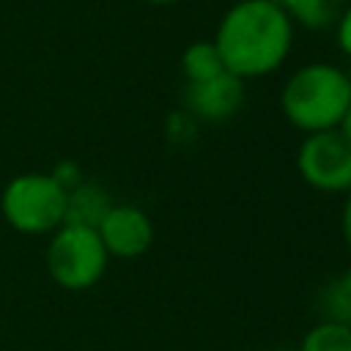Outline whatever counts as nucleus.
<instances>
[{
	"instance_id": "1",
	"label": "nucleus",
	"mask_w": 351,
	"mask_h": 351,
	"mask_svg": "<svg viewBox=\"0 0 351 351\" xmlns=\"http://www.w3.org/2000/svg\"><path fill=\"white\" fill-rule=\"evenodd\" d=\"M211 41L230 74L255 80L285 63L293 44V22L274 0H239L225 11Z\"/></svg>"
},
{
	"instance_id": "2",
	"label": "nucleus",
	"mask_w": 351,
	"mask_h": 351,
	"mask_svg": "<svg viewBox=\"0 0 351 351\" xmlns=\"http://www.w3.org/2000/svg\"><path fill=\"white\" fill-rule=\"evenodd\" d=\"M351 104L348 74L332 63H307L296 69L280 93L282 115L304 134L337 129Z\"/></svg>"
},
{
	"instance_id": "6",
	"label": "nucleus",
	"mask_w": 351,
	"mask_h": 351,
	"mask_svg": "<svg viewBox=\"0 0 351 351\" xmlns=\"http://www.w3.org/2000/svg\"><path fill=\"white\" fill-rule=\"evenodd\" d=\"M96 233L110 258H140L154 244V222L151 217L132 203H112V208L96 225Z\"/></svg>"
},
{
	"instance_id": "20",
	"label": "nucleus",
	"mask_w": 351,
	"mask_h": 351,
	"mask_svg": "<svg viewBox=\"0 0 351 351\" xmlns=\"http://www.w3.org/2000/svg\"><path fill=\"white\" fill-rule=\"evenodd\" d=\"M348 82H351V74H348Z\"/></svg>"
},
{
	"instance_id": "13",
	"label": "nucleus",
	"mask_w": 351,
	"mask_h": 351,
	"mask_svg": "<svg viewBox=\"0 0 351 351\" xmlns=\"http://www.w3.org/2000/svg\"><path fill=\"white\" fill-rule=\"evenodd\" d=\"M195 132H197V123L189 112H173L167 118V137L173 143H189L195 140Z\"/></svg>"
},
{
	"instance_id": "11",
	"label": "nucleus",
	"mask_w": 351,
	"mask_h": 351,
	"mask_svg": "<svg viewBox=\"0 0 351 351\" xmlns=\"http://www.w3.org/2000/svg\"><path fill=\"white\" fill-rule=\"evenodd\" d=\"M181 71H184L186 82H203V80H211L228 69H225L222 55H219L214 41H192L181 52Z\"/></svg>"
},
{
	"instance_id": "10",
	"label": "nucleus",
	"mask_w": 351,
	"mask_h": 351,
	"mask_svg": "<svg viewBox=\"0 0 351 351\" xmlns=\"http://www.w3.org/2000/svg\"><path fill=\"white\" fill-rule=\"evenodd\" d=\"M291 22H299L307 30H324L337 22L343 0H274Z\"/></svg>"
},
{
	"instance_id": "9",
	"label": "nucleus",
	"mask_w": 351,
	"mask_h": 351,
	"mask_svg": "<svg viewBox=\"0 0 351 351\" xmlns=\"http://www.w3.org/2000/svg\"><path fill=\"white\" fill-rule=\"evenodd\" d=\"M315 304H318L321 321L351 326V263L321 285Z\"/></svg>"
},
{
	"instance_id": "5",
	"label": "nucleus",
	"mask_w": 351,
	"mask_h": 351,
	"mask_svg": "<svg viewBox=\"0 0 351 351\" xmlns=\"http://www.w3.org/2000/svg\"><path fill=\"white\" fill-rule=\"evenodd\" d=\"M296 173L318 192L346 195L351 189V143L337 129L304 134L296 151Z\"/></svg>"
},
{
	"instance_id": "12",
	"label": "nucleus",
	"mask_w": 351,
	"mask_h": 351,
	"mask_svg": "<svg viewBox=\"0 0 351 351\" xmlns=\"http://www.w3.org/2000/svg\"><path fill=\"white\" fill-rule=\"evenodd\" d=\"M296 351H351V326L318 321L304 332Z\"/></svg>"
},
{
	"instance_id": "15",
	"label": "nucleus",
	"mask_w": 351,
	"mask_h": 351,
	"mask_svg": "<svg viewBox=\"0 0 351 351\" xmlns=\"http://www.w3.org/2000/svg\"><path fill=\"white\" fill-rule=\"evenodd\" d=\"M335 25H337V47L351 58V5H343Z\"/></svg>"
},
{
	"instance_id": "14",
	"label": "nucleus",
	"mask_w": 351,
	"mask_h": 351,
	"mask_svg": "<svg viewBox=\"0 0 351 351\" xmlns=\"http://www.w3.org/2000/svg\"><path fill=\"white\" fill-rule=\"evenodd\" d=\"M49 176H52V178H55L66 192H69V189H74V186L85 178V176H82V167H80L77 162H71V159L58 162V165L52 167V173H49Z\"/></svg>"
},
{
	"instance_id": "4",
	"label": "nucleus",
	"mask_w": 351,
	"mask_h": 351,
	"mask_svg": "<svg viewBox=\"0 0 351 351\" xmlns=\"http://www.w3.org/2000/svg\"><path fill=\"white\" fill-rule=\"evenodd\" d=\"M44 263L55 285L63 291H88L104 277L110 255L96 228L60 225L49 233Z\"/></svg>"
},
{
	"instance_id": "8",
	"label": "nucleus",
	"mask_w": 351,
	"mask_h": 351,
	"mask_svg": "<svg viewBox=\"0 0 351 351\" xmlns=\"http://www.w3.org/2000/svg\"><path fill=\"white\" fill-rule=\"evenodd\" d=\"M110 208H112L110 192L99 181L82 178L74 189L66 192V217H63V225L96 228Z\"/></svg>"
},
{
	"instance_id": "16",
	"label": "nucleus",
	"mask_w": 351,
	"mask_h": 351,
	"mask_svg": "<svg viewBox=\"0 0 351 351\" xmlns=\"http://www.w3.org/2000/svg\"><path fill=\"white\" fill-rule=\"evenodd\" d=\"M340 233H343V241L351 252V189L346 192V200H343V211H340Z\"/></svg>"
},
{
	"instance_id": "7",
	"label": "nucleus",
	"mask_w": 351,
	"mask_h": 351,
	"mask_svg": "<svg viewBox=\"0 0 351 351\" xmlns=\"http://www.w3.org/2000/svg\"><path fill=\"white\" fill-rule=\"evenodd\" d=\"M186 112L197 121H228L244 101V80L230 71H222L203 82H186Z\"/></svg>"
},
{
	"instance_id": "18",
	"label": "nucleus",
	"mask_w": 351,
	"mask_h": 351,
	"mask_svg": "<svg viewBox=\"0 0 351 351\" xmlns=\"http://www.w3.org/2000/svg\"><path fill=\"white\" fill-rule=\"evenodd\" d=\"M145 3H151V5H170V3H178V0H145Z\"/></svg>"
},
{
	"instance_id": "19",
	"label": "nucleus",
	"mask_w": 351,
	"mask_h": 351,
	"mask_svg": "<svg viewBox=\"0 0 351 351\" xmlns=\"http://www.w3.org/2000/svg\"><path fill=\"white\" fill-rule=\"evenodd\" d=\"M271 351H288V348H271Z\"/></svg>"
},
{
	"instance_id": "3",
	"label": "nucleus",
	"mask_w": 351,
	"mask_h": 351,
	"mask_svg": "<svg viewBox=\"0 0 351 351\" xmlns=\"http://www.w3.org/2000/svg\"><path fill=\"white\" fill-rule=\"evenodd\" d=\"M0 214L16 233H52L66 217V189L49 173H22L3 186Z\"/></svg>"
},
{
	"instance_id": "17",
	"label": "nucleus",
	"mask_w": 351,
	"mask_h": 351,
	"mask_svg": "<svg viewBox=\"0 0 351 351\" xmlns=\"http://www.w3.org/2000/svg\"><path fill=\"white\" fill-rule=\"evenodd\" d=\"M337 132L351 143V104L346 107V112H343V118H340V123H337Z\"/></svg>"
}]
</instances>
